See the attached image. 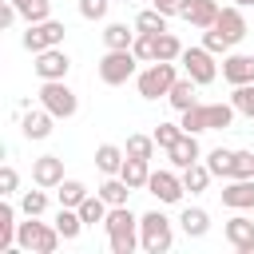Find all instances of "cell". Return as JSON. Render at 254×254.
Instances as JSON below:
<instances>
[{
    "mask_svg": "<svg viewBox=\"0 0 254 254\" xmlns=\"http://www.w3.org/2000/svg\"><path fill=\"white\" fill-rule=\"evenodd\" d=\"M123 163H127V151H123V147H115V143H99V147H95V167H99L103 175H119Z\"/></svg>",
    "mask_w": 254,
    "mask_h": 254,
    "instance_id": "cell-20",
    "label": "cell"
},
{
    "mask_svg": "<svg viewBox=\"0 0 254 254\" xmlns=\"http://www.w3.org/2000/svg\"><path fill=\"white\" fill-rule=\"evenodd\" d=\"M234 4H238V8H254V0H234Z\"/></svg>",
    "mask_w": 254,
    "mask_h": 254,
    "instance_id": "cell-47",
    "label": "cell"
},
{
    "mask_svg": "<svg viewBox=\"0 0 254 254\" xmlns=\"http://www.w3.org/2000/svg\"><path fill=\"white\" fill-rule=\"evenodd\" d=\"M16 8H20V16L28 20V24H40V20H52V4L48 0H12Z\"/></svg>",
    "mask_w": 254,
    "mask_h": 254,
    "instance_id": "cell-33",
    "label": "cell"
},
{
    "mask_svg": "<svg viewBox=\"0 0 254 254\" xmlns=\"http://www.w3.org/2000/svg\"><path fill=\"white\" fill-rule=\"evenodd\" d=\"M36 75L40 79H67V71H71V60H67V52L64 48H48V52H40L36 56Z\"/></svg>",
    "mask_w": 254,
    "mask_h": 254,
    "instance_id": "cell-9",
    "label": "cell"
},
{
    "mask_svg": "<svg viewBox=\"0 0 254 254\" xmlns=\"http://www.w3.org/2000/svg\"><path fill=\"white\" fill-rule=\"evenodd\" d=\"M103 44H107V48H131V44H135V32H131L127 24H107V28H103Z\"/></svg>",
    "mask_w": 254,
    "mask_h": 254,
    "instance_id": "cell-34",
    "label": "cell"
},
{
    "mask_svg": "<svg viewBox=\"0 0 254 254\" xmlns=\"http://www.w3.org/2000/svg\"><path fill=\"white\" fill-rule=\"evenodd\" d=\"M171 242H175L171 218H167V214H159V210H147V214L139 218V246H143L147 254H167V250H171Z\"/></svg>",
    "mask_w": 254,
    "mask_h": 254,
    "instance_id": "cell-2",
    "label": "cell"
},
{
    "mask_svg": "<svg viewBox=\"0 0 254 254\" xmlns=\"http://www.w3.org/2000/svg\"><path fill=\"white\" fill-rule=\"evenodd\" d=\"M226 242L238 250V254H254V222L246 214H234L226 222Z\"/></svg>",
    "mask_w": 254,
    "mask_h": 254,
    "instance_id": "cell-16",
    "label": "cell"
},
{
    "mask_svg": "<svg viewBox=\"0 0 254 254\" xmlns=\"http://www.w3.org/2000/svg\"><path fill=\"white\" fill-rule=\"evenodd\" d=\"M222 79L226 83H254V56H242V52H230L222 60Z\"/></svg>",
    "mask_w": 254,
    "mask_h": 254,
    "instance_id": "cell-15",
    "label": "cell"
},
{
    "mask_svg": "<svg viewBox=\"0 0 254 254\" xmlns=\"http://www.w3.org/2000/svg\"><path fill=\"white\" fill-rule=\"evenodd\" d=\"M202 48H206V52H214V56H218V52L226 56V48H230V44H226V40H222L214 28H206V36H202Z\"/></svg>",
    "mask_w": 254,
    "mask_h": 254,
    "instance_id": "cell-44",
    "label": "cell"
},
{
    "mask_svg": "<svg viewBox=\"0 0 254 254\" xmlns=\"http://www.w3.org/2000/svg\"><path fill=\"white\" fill-rule=\"evenodd\" d=\"M75 210H79L83 226H95V222H107V210H111V202H107V198H103V194L95 190V194H87V198H83V202H79Z\"/></svg>",
    "mask_w": 254,
    "mask_h": 254,
    "instance_id": "cell-21",
    "label": "cell"
},
{
    "mask_svg": "<svg viewBox=\"0 0 254 254\" xmlns=\"http://www.w3.org/2000/svg\"><path fill=\"white\" fill-rule=\"evenodd\" d=\"M230 103H234L238 115H250L254 119V83H238L234 95H230Z\"/></svg>",
    "mask_w": 254,
    "mask_h": 254,
    "instance_id": "cell-38",
    "label": "cell"
},
{
    "mask_svg": "<svg viewBox=\"0 0 254 254\" xmlns=\"http://www.w3.org/2000/svg\"><path fill=\"white\" fill-rule=\"evenodd\" d=\"M16 187H20V175H16L12 163H4V167H0V194L8 198V194H16Z\"/></svg>",
    "mask_w": 254,
    "mask_h": 254,
    "instance_id": "cell-43",
    "label": "cell"
},
{
    "mask_svg": "<svg viewBox=\"0 0 254 254\" xmlns=\"http://www.w3.org/2000/svg\"><path fill=\"white\" fill-rule=\"evenodd\" d=\"M56 230L64 234V242H75V238H79V230H83L79 210H75V206H60V214H56Z\"/></svg>",
    "mask_w": 254,
    "mask_h": 254,
    "instance_id": "cell-25",
    "label": "cell"
},
{
    "mask_svg": "<svg viewBox=\"0 0 254 254\" xmlns=\"http://www.w3.org/2000/svg\"><path fill=\"white\" fill-rule=\"evenodd\" d=\"M60 230L56 226H44V222H36V218H28V222H20L16 226V246L20 250H32V254H52L56 246H60Z\"/></svg>",
    "mask_w": 254,
    "mask_h": 254,
    "instance_id": "cell-3",
    "label": "cell"
},
{
    "mask_svg": "<svg viewBox=\"0 0 254 254\" xmlns=\"http://www.w3.org/2000/svg\"><path fill=\"white\" fill-rule=\"evenodd\" d=\"M123 183L131 187V190H143L147 187V179H151V159H131L127 155V163H123Z\"/></svg>",
    "mask_w": 254,
    "mask_h": 254,
    "instance_id": "cell-23",
    "label": "cell"
},
{
    "mask_svg": "<svg viewBox=\"0 0 254 254\" xmlns=\"http://www.w3.org/2000/svg\"><path fill=\"white\" fill-rule=\"evenodd\" d=\"M206 167H210V175H214V179H230V167H234V151H226V147H214V151L206 155Z\"/></svg>",
    "mask_w": 254,
    "mask_h": 254,
    "instance_id": "cell-32",
    "label": "cell"
},
{
    "mask_svg": "<svg viewBox=\"0 0 254 254\" xmlns=\"http://www.w3.org/2000/svg\"><path fill=\"white\" fill-rule=\"evenodd\" d=\"M198 155H202V151H198V139H194L190 131H183V135H179V143L167 151L171 167H179V171H183V167H190V163H198Z\"/></svg>",
    "mask_w": 254,
    "mask_h": 254,
    "instance_id": "cell-18",
    "label": "cell"
},
{
    "mask_svg": "<svg viewBox=\"0 0 254 254\" xmlns=\"http://www.w3.org/2000/svg\"><path fill=\"white\" fill-rule=\"evenodd\" d=\"M151 4H155L159 12H167V16H179V4H183V0H151Z\"/></svg>",
    "mask_w": 254,
    "mask_h": 254,
    "instance_id": "cell-46",
    "label": "cell"
},
{
    "mask_svg": "<svg viewBox=\"0 0 254 254\" xmlns=\"http://www.w3.org/2000/svg\"><path fill=\"white\" fill-rule=\"evenodd\" d=\"M107 242H111V254H131L139 246V218L127 210V206H111L107 210Z\"/></svg>",
    "mask_w": 254,
    "mask_h": 254,
    "instance_id": "cell-1",
    "label": "cell"
},
{
    "mask_svg": "<svg viewBox=\"0 0 254 254\" xmlns=\"http://www.w3.org/2000/svg\"><path fill=\"white\" fill-rule=\"evenodd\" d=\"M155 147H159V143H155V135H127V147H123V151H127L131 159H151V155H155Z\"/></svg>",
    "mask_w": 254,
    "mask_h": 254,
    "instance_id": "cell-35",
    "label": "cell"
},
{
    "mask_svg": "<svg viewBox=\"0 0 254 254\" xmlns=\"http://www.w3.org/2000/svg\"><path fill=\"white\" fill-rule=\"evenodd\" d=\"M230 179H254V151H234Z\"/></svg>",
    "mask_w": 254,
    "mask_h": 254,
    "instance_id": "cell-41",
    "label": "cell"
},
{
    "mask_svg": "<svg viewBox=\"0 0 254 254\" xmlns=\"http://www.w3.org/2000/svg\"><path fill=\"white\" fill-rule=\"evenodd\" d=\"M111 8V0H79V16L83 20H103Z\"/></svg>",
    "mask_w": 254,
    "mask_h": 254,
    "instance_id": "cell-42",
    "label": "cell"
},
{
    "mask_svg": "<svg viewBox=\"0 0 254 254\" xmlns=\"http://www.w3.org/2000/svg\"><path fill=\"white\" fill-rule=\"evenodd\" d=\"M179 135H183V123H159V127H155V143H159V151H171V147L179 143Z\"/></svg>",
    "mask_w": 254,
    "mask_h": 254,
    "instance_id": "cell-40",
    "label": "cell"
},
{
    "mask_svg": "<svg viewBox=\"0 0 254 254\" xmlns=\"http://www.w3.org/2000/svg\"><path fill=\"white\" fill-rule=\"evenodd\" d=\"M214 32H218V36L234 48V44L246 36V16H242V8H238V4L222 8V12H218V20H214Z\"/></svg>",
    "mask_w": 254,
    "mask_h": 254,
    "instance_id": "cell-13",
    "label": "cell"
},
{
    "mask_svg": "<svg viewBox=\"0 0 254 254\" xmlns=\"http://www.w3.org/2000/svg\"><path fill=\"white\" fill-rule=\"evenodd\" d=\"M56 194H60V206H79V202H83L91 190H87L79 179H64V183L56 187Z\"/></svg>",
    "mask_w": 254,
    "mask_h": 254,
    "instance_id": "cell-27",
    "label": "cell"
},
{
    "mask_svg": "<svg viewBox=\"0 0 254 254\" xmlns=\"http://www.w3.org/2000/svg\"><path fill=\"white\" fill-rule=\"evenodd\" d=\"M131 52L143 60V64H155V32H135V44Z\"/></svg>",
    "mask_w": 254,
    "mask_h": 254,
    "instance_id": "cell-39",
    "label": "cell"
},
{
    "mask_svg": "<svg viewBox=\"0 0 254 254\" xmlns=\"http://www.w3.org/2000/svg\"><path fill=\"white\" fill-rule=\"evenodd\" d=\"M218 194H222V206L230 210H254V179H230Z\"/></svg>",
    "mask_w": 254,
    "mask_h": 254,
    "instance_id": "cell-14",
    "label": "cell"
},
{
    "mask_svg": "<svg viewBox=\"0 0 254 254\" xmlns=\"http://www.w3.org/2000/svg\"><path fill=\"white\" fill-rule=\"evenodd\" d=\"M179 226H183L187 238H202V234L210 230V214H206L202 206H187V210L179 214Z\"/></svg>",
    "mask_w": 254,
    "mask_h": 254,
    "instance_id": "cell-22",
    "label": "cell"
},
{
    "mask_svg": "<svg viewBox=\"0 0 254 254\" xmlns=\"http://www.w3.org/2000/svg\"><path fill=\"white\" fill-rule=\"evenodd\" d=\"M52 111L48 107H40V111H20V131H24V139H48L52 135Z\"/></svg>",
    "mask_w": 254,
    "mask_h": 254,
    "instance_id": "cell-17",
    "label": "cell"
},
{
    "mask_svg": "<svg viewBox=\"0 0 254 254\" xmlns=\"http://www.w3.org/2000/svg\"><path fill=\"white\" fill-rule=\"evenodd\" d=\"M234 123V103H206V127L210 131H222Z\"/></svg>",
    "mask_w": 254,
    "mask_h": 254,
    "instance_id": "cell-31",
    "label": "cell"
},
{
    "mask_svg": "<svg viewBox=\"0 0 254 254\" xmlns=\"http://www.w3.org/2000/svg\"><path fill=\"white\" fill-rule=\"evenodd\" d=\"M183 131H190V135L210 131V127H206V103H194V107L183 111Z\"/></svg>",
    "mask_w": 254,
    "mask_h": 254,
    "instance_id": "cell-37",
    "label": "cell"
},
{
    "mask_svg": "<svg viewBox=\"0 0 254 254\" xmlns=\"http://www.w3.org/2000/svg\"><path fill=\"white\" fill-rule=\"evenodd\" d=\"M147 190L159 198V202H179L183 198V179L175 175V171H151V179H147Z\"/></svg>",
    "mask_w": 254,
    "mask_h": 254,
    "instance_id": "cell-12",
    "label": "cell"
},
{
    "mask_svg": "<svg viewBox=\"0 0 254 254\" xmlns=\"http://www.w3.org/2000/svg\"><path fill=\"white\" fill-rule=\"evenodd\" d=\"M99 194H103L111 206H127V194H131V187L123 183V175H107V183L99 187Z\"/></svg>",
    "mask_w": 254,
    "mask_h": 254,
    "instance_id": "cell-28",
    "label": "cell"
},
{
    "mask_svg": "<svg viewBox=\"0 0 254 254\" xmlns=\"http://www.w3.org/2000/svg\"><path fill=\"white\" fill-rule=\"evenodd\" d=\"M179 75H175V64L171 60H155V64H147L143 71H139V79H135V87H139V95L143 99H159V95H167L171 91V83H175Z\"/></svg>",
    "mask_w": 254,
    "mask_h": 254,
    "instance_id": "cell-5",
    "label": "cell"
},
{
    "mask_svg": "<svg viewBox=\"0 0 254 254\" xmlns=\"http://www.w3.org/2000/svg\"><path fill=\"white\" fill-rule=\"evenodd\" d=\"M123 4H127V0H123Z\"/></svg>",
    "mask_w": 254,
    "mask_h": 254,
    "instance_id": "cell-48",
    "label": "cell"
},
{
    "mask_svg": "<svg viewBox=\"0 0 254 254\" xmlns=\"http://www.w3.org/2000/svg\"><path fill=\"white\" fill-rule=\"evenodd\" d=\"M135 64H139V56L131 48H107V56L99 60V79L107 87H119L135 75Z\"/></svg>",
    "mask_w": 254,
    "mask_h": 254,
    "instance_id": "cell-4",
    "label": "cell"
},
{
    "mask_svg": "<svg viewBox=\"0 0 254 254\" xmlns=\"http://www.w3.org/2000/svg\"><path fill=\"white\" fill-rule=\"evenodd\" d=\"M64 36H67V28H64L60 20H40V24H28L24 48H28L32 56H40V52H48V48H64Z\"/></svg>",
    "mask_w": 254,
    "mask_h": 254,
    "instance_id": "cell-7",
    "label": "cell"
},
{
    "mask_svg": "<svg viewBox=\"0 0 254 254\" xmlns=\"http://www.w3.org/2000/svg\"><path fill=\"white\" fill-rule=\"evenodd\" d=\"M194 91H198V83H194L190 75H183V79H175V83H171L167 99H171V107H175V111H187V107H194V103H198V95H194Z\"/></svg>",
    "mask_w": 254,
    "mask_h": 254,
    "instance_id": "cell-19",
    "label": "cell"
},
{
    "mask_svg": "<svg viewBox=\"0 0 254 254\" xmlns=\"http://www.w3.org/2000/svg\"><path fill=\"white\" fill-rule=\"evenodd\" d=\"M210 167L206 163H190V167H183V187L190 190V194H202L206 187H210Z\"/></svg>",
    "mask_w": 254,
    "mask_h": 254,
    "instance_id": "cell-24",
    "label": "cell"
},
{
    "mask_svg": "<svg viewBox=\"0 0 254 254\" xmlns=\"http://www.w3.org/2000/svg\"><path fill=\"white\" fill-rule=\"evenodd\" d=\"M135 32H155V36H159V32H167V12H159V8L151 4L147 12H139V16H135Z\"/></svg>",
    "mask_w": 254,
    "mask_h": 254,
    "instance_id": "cell-29",
    "label": "cell"
},
{
    "mask_svg": "<svg viewBox=\"0 0 254 254\" xmlns=\"http://www.w3.org/2000/svg\"><path fill=\"white\" fill-rule=\"evenodd\" d=\"M16 206L12 202H0V254L4 250H12V242H16Z\"/></svg>",
    "mask_w": 254,
    "mask_h": 254,
    "instance_id": "cell-26",
    "label": "cell"
},
{
    "mask_svg": "<svg viewBox=\"0 0 254 254\" xmlns=\"http://www.w3.org/2000/svg\"><path fill=\"white\" fill-rule=\"evenodd\" d=\"M40 107H48L56 119H71V115L79 111V99H75V91H71L64 79H44V87H40Z\"/></svg>",
    "mask_w": 254,
    "mask_h": 254,
    "instance_id": "cell-6",
    "label": "cell"
},
{
    "mask_svg": "<svg viewBox=\"0 0 254 254\" xmlns=\"http://www.w3.org/2000/svg\"><path fill=\"white\" fill-rule=\"evenodd\" d=\"M32 183L44 187V190H56L64 183V159L60 155H40L32 159Z\"/></svg>",
    "mask_w": 254,
    "mask_h": 254,
    "instance_id": "cell-10",
    "label": "cell"
},
{
    "mask_svg": "<svg viewBox=\"0 0 254 254\" xmlns=\"http://www.w3.org/2000/svg\"><path fill=\"white\" fill-rule=\"evenodd\" d=\"M218 12H222V8H218L214 0H183V4H179V16H183L190 28H202V32L214 28Z\"/></svg>",
    "mask_w": 254,
    "mask_h": 254,
    "instance_id": "cell-11",
    "label": "cell"
},
{
    "mask_svg": "<svg viewBox=\"0 0 254 254\" xmlns=\"http://www.w3.org/2000/svg\"><path fill=\"white\" fill-rule=\"evenodd\" d=\"M179 56H183L179 36H175V32H159V36H155V60H171V64H175Z\"/></svg>",
    "mask_w": 254,
    "mask_h": 254,
    "instance_id": "cell-30",
    "label": "cell"
},
{
    "mask_svg": "<svg viewBox=\"0 0 254 254\" xmlns=\"http://www.w3.org/2000/svg\"><path fill=\"white\" fill-rule=\"evenodd\" d=\"M20 210L28 214V218H40L44 210H48V190L40 187V190H24V198H20Z\"/></svg>",
    "mask_w": 254,
    "mask_h": 254,
    "instance_id": "cell-36",
    "label": "cell"
},
{
    "mask_svg": "<svg viewBox=\"0 0 254 254\" xmlns=\"http://www.w3.org/2000/svg\"><path fill=\"white\" fill-rule=\"evenodd\" d=\"M179 64H183V71L198 83V87H206V83H214V75H218V64H214V52H206V48H183V56H179Z\"/></svg>",
    "mask_w": 254,
    "mask_h": 254,
    "instance_id": "cell-8",
    "label": "cell"
},
{
    "mask_svg": "<svg viewBox=\"0 0 254 254\" xmlns=\"http://www.w3.org/2000/svg\"><path fill=\"white\" fill-rule=\"evenodd\" d=\"M16 16H20V8H16L12 0H0V28H12Z\"/></svg>",
    "mask_w": 254,
    "mask_h": 254,
    "instance_id": "cell-45",
    "label": "cell"
}]
</instances>
